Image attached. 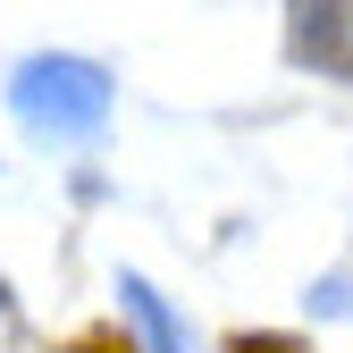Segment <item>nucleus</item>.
I'll return each instance as SVG.
<instances>
[{"instance_id": "f257e3e1", "label": "nucleus", "mask_w": 353, "mask_h": 353, "mask_svg": "<svg viewBox=\"0 0 353 353\" xmlns=\"http://www.w3.org/2000/svg\"><path fill=\"white\" fill-rule=\"evenodd\" d=\"M286 51L320 76H353V0H286Z\"/></svg>"}, {"instance_id": "f03ea898", "label": "nucleus", "mask_w": 353, "mask_h": 353, "mask_svg": "<svg viewBox=\"0 0 353 353\" xmlns=\"http://www.w3.org/2000/svg\"><path fill=\"white\" fill-rule=\"evenodd\" d=\"M68 353H135V345H126V336H118V328H93V336H76V345H68Z\"/></svg>"}, {"instance_id": "7ed1b4c3", "label": "nucleus", "mask_w": 353, "mask_h": 353, "mask_svg": "<svg viewBox=\"0 0 353 353\" xmlns=\"http://www.w3.org/2000/svg\"><path fill=\"white\" fill-rule=\"evenodd\" d=\"M228 353H303L294 336H228Z\"/></svg>"}]
</instances>
